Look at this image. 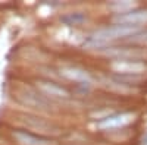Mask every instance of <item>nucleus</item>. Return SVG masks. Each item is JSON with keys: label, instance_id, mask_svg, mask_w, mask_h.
Listing matches in <instances>:
<instances>
[{"label": "nucleus", "instance_id": "obj_1", "mask_svg": "<svg viewBox=\"0 0 147 145\" xmlns=\"http://www.w3.org/2000/svg\"><path fill=\"white\" fill-rule=\"evenodd\" d=\"M140 31V27H128V25H112L107 28H102L94 31L90 37L85 40L84 45L90 48L105 47L118 40H128L131 35Z\"/></svg>", "mask_w": 147, "mask_h": 145}, {"label": "nucleus", "instance_id": "obj_9", "mask_svg": "<svg viewBox=\"0 0 147 145\" xmlns=\"http://www.w3.org/2000/svg\"><path fill=\"white\" fill-rule=\"evenodd\" d=\"M63 78L72 81V82H77V84H90L91 82V76L87 70H84L81 67H77V66H68V67H63L60 70Z\"/></svg>", "mask_w": 147, "mask_h": 145}, {"label": "nucleus", "instance_id": "obj_3", "mask_svg": "<svg viewBox=\"0 0 147 145\" xmlns=\"http://www.w3.org/2000/svg\"><path fill=\"white\" fill-rule=\"evenodd\" d=\"M110 69L118 75L140 76V74L147 69V65L144 60H113L110 63Z\"/></svg>", "mask_w": 147, "mask_h": 145}, {"label": "nucleus", "instance_id": "obj_5", "mask_svg": "<svg viewBox=\"0 0 147 145\" xmlns=\"http://www.w3.org/2000/svg\"><path fill=\"white\" fill-rule=\"evenodd\" d=\"M16 98L31 108H40V110H44L47 108L49 103L46 100V97L38 91V90H32V88H24L21 91H18Z\"/></svg>", "mask_w": 147, "mask_h": 145}, {"label": "nucleus", "instance_id": "obj_11", "mask_svg": "<svg viewBox=\"0 0 147 145\" xmlns=\"http://www.w3.org/2000/svg\"><path fill=\"white\" fill-rule=\"evenodd\" d=\"M68 19H71L69 22H68V25H77V23H80V22H82L84 19H85V16L84 15H81V13H69L68 16H65L62 21H68Z\"/></svg>", "mask_w": 147, "mask_h": 145}, {"label": "nucleus", "instance_id": "obj_6", "mask_svg": "<svg viewBox=\"0 0 147 145\" xmlns=\"http://www.w3.org/2000/svg\"><path fill=\"white\" fill-rule=\"evenodd\" d=\"M134 113L131 112H124V113H115L103 117L102 120L96 123V126L102 129V130H110V129H118L122 126H127L128 123H131L134 120Z\"/></svg>", "mask_w": 147, "mask_h": 145}, {"label": "nucleus", "instance_id": "obj_4", "mask_svg": "<svg viewBox=\"0 0 147 145\" xmlns=\"http://www.w3.org/2000/svg\"><path fill=\"white\" fill-rule=\"evenodd\" d=\"M115 25H128V27H141L147 23V9L136 7L124 13L115 16Z\"/></svg>", "mask_w": 147, "mask_h": 145}, {"label": "nucleus", "instance_id": "obj_10", "mask_svg": "<svg viewBox=\"0 0 147 145\" xmlns=\"http://www.w3.org/2000/svg\"><path fill=\"white\" fill-rule=\"evenodd\" d=\"M127 41H129V43H132V44H141V45L147 44V29L136 32L134 35H131Z\"/></svg>", "mask_w": 147, "mask_h": 145}, {"label": "nucleus", "instance_id": "obj_8", "mask_svg": "<svg viewBox=\"0 0 147 145\" xmlns=\"http://www.w3.org/2000/svg\"><path fill=\"white\" fill-rule=\"evenodd\" d=\"M12 135L21 145H52V139H49L43 135L32 134L30 130L18 129V130H13Z\"/></svg>", "mask_w": 147, "mask_h": 145}, {"label": "nucleus", "instance_id": "obj_2", "mask_svg": "<svg viewBox=\"0 0 147 145\" xmlns=\"http://www.w3.org/2000/svg\"><path fill=\"white\" fill-rule=\"evenodd\" d=\"M103 53L115 60H144L147 57V51L137 47H107Z\"/></svg>", "mask_w": 147, "mask_h": 145}, {"label": "nucleus", "instance_id": "obj_7", "mask_svg": "<svg viewBox=\"0 0 147 145\" xmlns=\"http://www.w3.org/2000/svg\"><path fill=\"white\" fill-rule=\"evenodd\" d=\"M35 88L38 90L44 97H50V98H60V100H65L69 98V91L59 85V84L53 82V81H49V79H38L35 82Z\"/></svg>", "mask_w": 147, "mask_h": 145}]
</instances>
